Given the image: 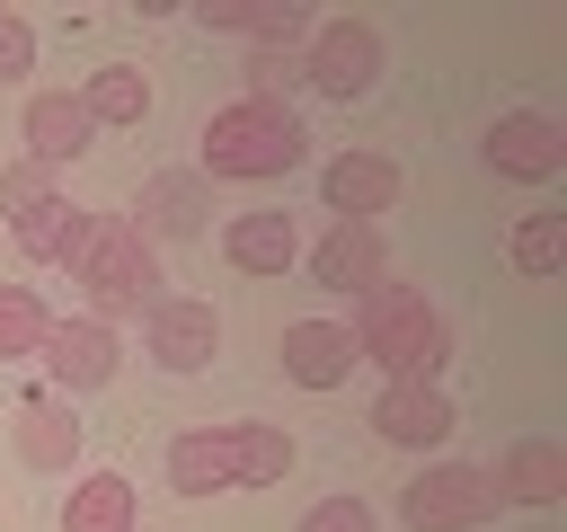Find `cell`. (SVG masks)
<instances>
[{
    "label": "cell",
    "mask_w": 567,
    "mask_h": 532,
    "mask_svg": "<svg viewBox=\"0 0 567 532\" xmlns=\"http://www.w3.org/2000/svg\"><path fill=\"white\" fill-rule=\"evenodd\" d=\"M204 160H195V177L213 186V177H230V186H266V177H292L301 168V151H310V133H301V115L284 106V98H230V106H213L204 115Z\"/></svg>",
    "instance_id": "6da1fadb"
},
{
    "label": "cell",
    "mask_w": 567,
    "mask_h": 532,
    "mask_svg": "<svg viewBox=\"0 0 567 532\" xmlns=\"http://www.w3.org/2000/svg\"><path fill=\"white\" fill-rule=\"evenodd\" d=\"M346 328H354V364H381L390 381H443L452 364V319L416 284H372Z\"/></svg>",
    "instance_id": "7a4b0ae2"
},
{
    "label": "cell",
    "mask_w": 567,
    "mask_h": 532,
    "mask_svg": "<svg viewBox=\"0 0 567 532\" xmlns=\"http://www.w3.org/2000/svg\"><path fill=\"white\" fill-rule=\"evenodd\" d=\"M71 284L89 293V319L115 328V319H142L159 301V248L124 222V213H89V239L71 257Z\"/></svg>",
    "instance_id": "3957f363"
},
{
    "label": "cell",
    "mask_w": 567,
    "mask_h": 532,
    "mask_svg": "<svg viewBox=\"0 0 567 532\" xmlns=\"http://www.w3.org/2000/svg\"><path fill=\"white\" fill-rule=\"evenodd\" d=\"M505 514V497H496V479L478 470V461H425L408 488H399V523L408 532H478V523H496Z\"/></svg>",
    "instance_id": "277c9868"
},
{
    "label": "cell",
    "mask_w": 567,
    "mask_h": 532,
    "mask_svg": "<svg viewBox=\"0 0 567 532\" xmlns=\"http://www.w3.org/2000/svg\"><path fill=\"white\" fill-rule=\"evenodd\" d=\"M381 35L363 27V18H319L310 27V44L292 53V71L319 89V98H337V106H354V98H372L381 89Z\"/></svg>",
    "instance_id": "5b68a950"
},
{
    "label": "cell",
    "mask_w": 567,
    "mask_h": 532,
    "mask_svg": "<svg viewBox=\"0 0 567 532\" xmlns=\"http://www.w3.org/2000/svg\"><path fill=\"white\" fill-rule=\"evenodd\" d=\"M487 168H496V177H514V186H549V177L567 168V124H558V115H540V106L496 115V124H487Z\"/></svg>",
    "instance_id": "8992f818"
},
{
    "label": "cell",
    "mask_w": 567,
    "mask_h": 532,
    "mask_svg": "<svg viewBox=\"0 0 567 532\" xmlns=\"http://www.w3.org/2000/svg\"><path fill=\"white\" fill-rule=\"evenodd\" d=\"M142 346H151L159 372H204V364L221 355V319H213V301H195V293H159V301L142 310Z\"/></svg>",
    "instance_id": "52a82bcc"
},
{
    "label": "cell",
    "mask_w": 567,
    "mask_h": 532,
    "mask_svg": "<svg viewBox=\"0 0 567 532\" xmlns=\"http://www.w3.org/2000/svg\"><path fill=\"white\" fill-rule=\"evenodd\" d=\"M35 364L53 372V399H80V390H106V381H115L124 346H115V328H97V319L80 310V319H53V328H44Z\"/></svg>",
    "instance_id": "ba28073f"
},
{
    "label": "cell",
    "mask_w": 567,
    "mask_h": 532,
    "mask_svg": "<svg viewBox=\"0 0 567 532\" xmlns=\"http://www.w3.org/2000/svg\"><path fill=\"white\" fill-rule=\"evenodd\" d=\"M372 434L399 443V452H434V443L461 434V408L443 399V381H381V399H372Z\"/></svg>",
    "instance_id": "9c48e42d"
},
{
    "label": "cell",
    "mask_w": 567,
    "mask_h": 532,
    "mask_svg": "<svg viewBox=\"0 0 567 532\" xmlns=\"http://www.w3.org/2000/svg\"><path fill=\"white\" fill-rule=\"evenodd\" d=\"M204 213H213V186H204L195 168H151L124 222H133L151 248H168V239H204Z\"/></svg>",
    "instance_id": "30bf717a"
},
{
    "label": "cell",
    "mask_w": 567,
    "mask_h": 532,
    "mask_svg": "<svg viewBox=\"0 0 567 532\" xmlns=\"http://www.w3.org/2000/svg\"><path fill=\"white\" fill-rule=\"evenodd\" d=\"M310 284L319 293H372V284H390V248H381V222H328L319 231V248H310Z\"/></svg>",
    "instance_id": "8fae6325"
},
{
    "label": "cell",
    "mask_w": 567,
    "mask_h": 532,
    "mask_svg": "<svg viewBox=\"0 0 567 532\" xmlns=\"http://www.w3.org/2000/svg\"><path fill=\"white\" fill-rule=\"evenodd\" d=\"M399 160L390 151H337L328 168H319V204L337 213V222H372V213H390L399 204Z\"/></svg>",
    "instance_id": "7c38bea8"
},
{
    "label": "cell",
    "mask_w": 567,
    "mask_h": 532,
    "mask_svg": "<svg viewBox=\"0 0 567 532\" xmlns=\"http://www.w3.org/2000/svg\"><path fill=\"white\" fill-rule=\"evenodd\" d=\"M275 364L301 390H337V381H354V328L346 319H292L275 337Z\"/></svg>",
    "instance_id": "4fadbf2b"
},
{
    "label": "cell",
    "mask_w": 567,
    "mask_h": 532,
    "mask_svg": "<svg viewBox=\"0 0 567 532\" xmlns=\"http://www.w3.org/2000/svg\"><path fill=\"white\" fill-rule=\"evenodd\" d=\"M80 408L71 399H53V390H35V399H18V417H9V443H18V461L27 470H44V479H62L71 461H80Z\"/></svg>",
    "instance_id": "5bb4252c"
},
{
    "label": "cell",
    "mask_w": 567,
    "mask_h": 532,
    "mask_svg": "<svg viewBox=\"0 0 567 532\" xmlns=\"http://www.w3.org/2000/svg\"><path fill=\"white\" fill-rule=\"evenodd\" d=\"M204 27H221V35H248L257 53H301L319 18H310L301 0H204Z\"/></svg>",
    "instance_id": "9a60e30c"
},
{
    "label": "cell",
    "mask_w": 567,
    "mask_h": 532,
    "mask_svg": "<svg viewBox=\"0 0 567 532\" xmlns=\"http://www.w3.org/2000/svg\"><path fill=\"white\" fill-rule=\"evenodd\" d=\"M18 142H27V160H35V168H71V160L97 142V124H89V106H80L71 89H44V98H27Z\"/></svg>",
    "instance_id": "2e32d148"
},
{
    "label": "cell",
    "mask_w": 567,
    "mask_h": 532,
    "mask_svg": "<svg viewBox=\"0 0 567 532\" xmlns=\"http://www.w3.org/2000/svg\"><path fill=\"white\" fill-rule=\"evenodd\" d=\"M487 479H496L505 505H558V497H567V452H558L549 434H514Z\"/></svg>",
    "instance_id": "e0dca14e"
},
{
    "label": "cell",
    "mask_w": 567,
    "mask_h": 532,
    "mask_svg": "<svg viewBox=\"0 0 567 532\" xmlns=\"http://www.w3.org/2000/svg\"><path fill=\"white\" fill-rule=\"evenodd\" d=\"M221 257L239 275H284L301 257V231H292V213H230L221 222Z\"/></svg>",
    "instance_id": "ac0fdd59"
},
{
    "label": "cell",
    "mask_w": 567,
    "mask_h": 532,
    "mask_svg": "<svg viewBox=\"0 0 567 532\" xmlns=\"http://www.w3.org/2000/svg\"><path fill=\"white\" fill-rule=\"evenodd\" d=\"M9 239H18L35 266H71V257H80V239H89V213H80V204L53 186L44 204H27V213L9 222Z\"/></svg>",
    "instance_id": "d6986e66"
},
{
    "label": "cell",
    "mask_w": 567,
    "mask_h": 532,
    "mask_svg": "<svg viewBox=\"0 0 567 532\" xmlns=\"http://www.w3.org/2000/svg\"><path fill=\"white\" fill-rule=\"evenodd\" d=\"M168 488H177V497H221V488H239V470H230V426H186V434L168 443Z\"/></svg>",
    "instance_id": "ffe728a7"
},
{
    "label": "cell",
    "mask_w": 567,
    "mask_h": 532,
    "mask_svg": "<svg viewBox=\"0 0 567 532\" xmlns=\"http://www.w3.org/2000/svg\"><path fill=\"white\" fill-rule=\"evenodd\" d=\"M133 514H142V497L124 470H80L62 497V532H133Z\"/></svg>",
    "instance_id": "44dd1931"
},
{
    "label": "cell",
    "mask_w": 567,
    "mask_h": 532,
    "mask_svg": "<svg viewBox=\"0 0 567 532\" xmlns=\"http://www.w3.org/2000/svg\"><path fill=\"white\" fill-rule=\"evenodd\" d=\"M80 106H89V124H142L151 115V80L133 62H106V71H89Z\"/></svg>",
    "instance_id": "7402d4cb"
},
{
    "label": "cell",
    "mask_w": 567,
    "mask_h": 532,
    "mask_svg": "<svg viewBox=\"0 0 567 532\" xmlns=\"http://www.w3.org/2000/svg\"><path fill=\"white\" fill-rule=\"evenodd\" d=\"M230 470H239V488H275V479L292 470V434L239 417V426H230Z\"/></svg>",
    "instance_id": "603a6c76"
},
{
    "label": "cell",
    "mask_w": 567,
    "mask_h": 532,
    "mask_svg": "<svg viewBox=\"0 0 567 532\" xmlns=\"http://www.w3.org/2000/svg\"><path fill=\"white\" fill-rule=\"evenodd\" d=\"M505 257H514V275L549 284V275L567 266V213H523V222H514V239H505Z\"/></svg>",
    "instance_id": "cb8c5ba5"
},
{
    "label": "cell",
    "mask_w": 567,
    "mask_h": 532,
    "mask_svg": "<svg viewBox=\"0 0 567 532\" xmlns=\"http://www.w3.org/2000/svg\"><path fill=\"white\" fill-rule=\"evenodd\" d=\"M53 310L35 301V284H0V364H35Z\"/></svg>",
    "instance_id": "d4e9b609"
},
{
    "label": "cell",
    "mask_w": 567,
    "mask_h": 532,
    "mask_svg": "<svg viewBox=\"0 0 567 532\" xmlns=\"http://www.w3.org/2000/svg\"><path fill=\"white\" fill-rule=\"evenodd\" d=\"M44 195H53V168H35V160H9V168H0V213H9V222H18L27 204H44Z\"/></svg>",
    "instance_id": "484cf974"
},
{
    "label": "cell",
    "mask_w": 567,
    "mask_h": 532,
    "mask_svg": "<svg viewBox=\"0 0 567 532\" xmlns=\"http://www.w3.org/2000/svg\"><path fill=\"white\" fill-rule=\"evenodd\" d=\"M301 532H372V505H363L354 488H337V497H319V505L301 514Z\"/></svg>",
    "instance_id": "4316f807"
},
{
    "label": "cell",
    "mask_w": 567,
    "mask_h": 532,
    "mask_svg": "<svg viewBox=\"0 0 567 532\" xmlns=\"http://www.w3.org/2000/svg\"><path fill=\"white\" fill-rule=\"evenodd\" d=\"M27 71H35V27L18 9H0V89H18Z\"/></svg>",
    "instance_id": "83f0119b"
}]
</instances>
